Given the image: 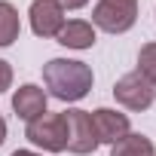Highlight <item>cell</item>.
<instances>
[{"label": "cell", "mask_w": 156, "mask_h": 156, "mask_svg": "<svg viewBox=\"0 0 156 156\" xmlns=\"http://www.w3.org/2000/svg\"><path fill=\"white\" fill-rule=\"evenodd\" d=\"M64 122H67V150L76 156L95 153L98 147V135L92 126V113L86 110H64Z\"/></svg>", "instance_id": "cell-5"}, {"label": "cell", "mask_w": 156, "mask_h": 156, "mask_svg": "<svg viewBox=\"0 0 156 156\" xmlns=\"http://www.w3.org/2000/svg\"><path fill=\"white\" fill-rule=\"evenodd\" d=\"M25 138L49 153H61L67 150V122H64V113H43L37 119L28 122L25 129Z\"/></svg>", "instance_id": "cell-2"}, {"label": "cell", "mask_w": 156, "mask_h": 156, "mask_svg": "<svg viewBox=\"0 0 156 156\" xmlns=\"http://www.w3.org/2000/svg\"><path fill=\"white\" fill-rule=\"evenodd\" d=\"M119 3H132V6H138V0H119Z\"/></svg>", "instance_id": "cell-17"}, {"label": "cell", "mask_w": 156, "mask_h": 156, "mask_svg": "<svg viewBox=\"0 0 156 156\" xmlns=\"http://www.w3.org/2000/svg\"><path fill=\"white\" fill-rule=\"evenodd\" d=\"M43 83L52 98L58 101H80L92 89V67L86 61L52 58L43 64Z\"/></svg>", "instance_id": "cell-1"}, {"label": "cell", "mask_w": 156, "mask_h": 156, "mask_svg": "<svg viewBox=\"0 0 156 156\" xmlns=\"http://www.w3.org/2000/svg\"><path fill=\"white\" fill-rule=\"evenodd\" d=\"M138 70L144 76H150V80H156V43L141 46V52H138Z\"/></svg>", "instance_id": "cell-12"}, {"label": "cell", "mask_w": 156, "mask_h": 156, "mask_svg": "<svg viewBox=\"0 0 156 156\" xmlns=\"http://www.w3.org/2000/svg\"><path fill=\"white\" fill-rule=\"evenodd\" d=\"M58 43L67 46V49H89L95 43V28L83 19H73V22H64L61 31H58Z\"/></svg>", "instance_id": "cell-9"}, {"label": "cell", "mask_w": 156, "mask_h": 156, "mask_svg": "<svg viewBox=\"0 0 156 156\" xmlns=\"http://www.w3.org/2000/svg\"><path fill=\"white\" fill-rule=\"evenodd\" d=\"M22 22H19V9L6 0H0V46H12L19 40Z\"/></svg>", "instance_id": "cell-11"}, {"label": "cell", "mask_w": 156, "mask_h": 156, "mask_svg": "<svg viewBox=\"0 0 156 156\" xmlns=\"http://www.w3.org/2000/svg\"><path fill=\"white\" fill-rule=\"evenodd\" d=\"M28 16H31V28L37 37H58L64 25V9L58 6V0H34Z\"/></svg>", "instance_id": "cell-6"}, {"label": "cell", "mask_w": 156, "mask_h": 156, "mask_svg": "<svg viewBox=\"0 0 156 156\" xmlns=\"http://www.w3.org/2000/svg\"><path fill=\"white\" fill-rule=\"evenodd\" d=\"M153 95H156V89H153Z\"/></svg>", "instance_id": "cell-18"}, {"label": "cell", "mask_w": 156, "mask_h": 156, "mask_svg": "<svg viewBox=\"0 0 156 156\" xmlns=\"http://www.w3.org/2000/svg\"><path fill=\"white\" fill-rule=\"evenodd\" d=\"M92 126H95L98 144H116L119 138L129 135V116L119 110H110V107H98L92 113Z\"/></svg>", "instance_id": "cell-7"}, {"label": "cell", "mask_w": 156, "mask_h": 156, "mask_svg": "<svg viewBox=\"0 0 156 156\" xmlns=\"http://www.w3.org/2000/svg\"><path fill=\"white\" fill-rule=\"evenodd\" d=\"M110 156H156V150H153L150 138L129 132L126 138H119L116 144H110Z\"/></svg>", "instance_id": "cell-10"}, {"label": "cell", "mask_w": 156, "mask_h": 156, "mask_svg": "<svg viewBox=\"0 0 156 156\" xmlns=\"http://www.w3.org/2000/svg\"><path fill=\"white\" fill-rule=\"evenodd\" d=\"M138 19V6L119 3V0H98L92 9V22L107 34H126Z\"/></svg>", "instance_id": "cell-4"}, {"label": "cell", "mask_w": 156, "mask_h": 156, "mask_svg": "<svg viewBox=\"0 0 156 156\" xmlns=\"http://www.w3.org/2000/svg\"><path fill=\"white\" fill-rule=\"evenodd\" d=\"M12 156H40V153H34V150H16Z\"/></svg>", "instance_id": "cell-16"}, {"label": "cell", "mask_w": 156, "mask_h": 156, "mask_svg": "<svg viewBox=\"0 0 156 156\" xmlns=\"http://www.w3.org/2000/svg\"><path fill=\"white\" fill-rule=\"evenodd\" d=\"M9 86H12V67H9V61L0 58V95H3Z\"/></svg>", "instance_id": "cell-13"}, {"label": "cell", "mask_w": 156, "mask_h": 156, "mask_svg": "<svg viewBox=\"0 0 156 156\" xmlns=\"http://www.w3.org/2000/svg\"><path fill=\"white\" fill-rule=\"evenodd\" d=\"M3 141H6V119L0 116V144H3Z\"/></svg>", "instance_id": "cell-15"}, {"label": "cell", "mask_w": 156, "mask_h": 156, "mask_svg": "<svg viewBox=\"0 0 156 156\" xmlns=\"http://www.w3.org/2000/svg\"><path fill=\"white\" fill-rule=\"evenodd\" d=\"M12 110H16L25 122L43 116V113H46V92H43L40 86H34V83H25V86L16 89V95H12Z\"/></svg>", "instance_id": "cell-8"}, {"label": "cell", "mask_w": 156, "mask_h": 156, "mask_svg": "<svg viewBox=\"0 0 156 156\" xmlns=\"http://www.w3.org/2000/svg\"><path fill=\"white\" fill-rule=\"evenodd\" d=\"M153 89H156V83L150 80V76H144L141 70H132V73H126V76H119L116 80V86H113V98L122 104V107H129V110H147L150 104H153Z\"/></svg>", "instance_id": "cell-3"}, {"label": "cell", "mask_w": 156, "mask_h": 156, "mask_svg": "<svg viewBox=\"0 0 156 156\" xmlns=\"http://www.w3.org/2000/svg\"><path fill=\"white\" fill-rule=\"evenodd\" d=\"M89 0H58V6L61 9H80V6H86Z\"/></svg>", "instance_id": "cell-14"}]
</instances>
